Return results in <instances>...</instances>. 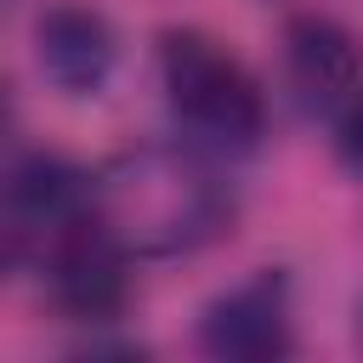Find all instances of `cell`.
Instances as JSON below:
<instances>
[{
  "instance_id": "cell-1",
  "label": "cell",
  "mask_w": 363,
  "mask_h": 363,
  "mask_svg": "<svg viewBox=\"0 0 363 363\" xmlns=\"http://www.w3.org/2000/svg\"><path fill=\"white\" fill-rule=\"evenodd\" d=\"M96 216L130 255H193L233 221L227 182L199 147H136L91 176Z\"/></svg>"
},
{
  "instance_id": "cell-2",
  "label": "cell",
  "mask_w": 363,
  "mask_h": 363,
  "mask_svg": "<svg viewBox=\"0 0 363 363\" xmlns=\"http://www.w3.org/2000/svg\"><path fill=\"white\" fill-rule=\"evenodd\" d=\"M159 85L176 125L210 153H250L267 136V96L255 74L199 28H170L159 40Z\"/></svg>"
},
{
  "instance_id": "cell-3",
  "label": "cell",
  "mask_w": 363,
  "mask_h": 363,
  "mask_svg": "<svg viewBox=\"0 0 363 363\" xmlns=\"http://www.w3.org/2000/svg\"><path fill=\"white\" fill-rule=\"evenodd\" d=\"M125 261L130 250L108 233V221L96 216V204L85 216H74L34 261L28 272H40V284L51 289V301L68 312V318H113L125 306Z\"/></svg>"
},
{
  "instance_id": "cell-4",
  "label": "cell",
  "mask_w": 363,
  "mask_h": 363,
  "mask_svg": "<svg viewBox=\"0 0 363 363\" xmlns=\"http://www.w3.org/2000/svg\"><path fill=\"white\" fill-rule=\"evenodd\" d=\"M199 340L210 357H233V363H267L289 352V284L284 272H255L244 284H233L227 295H216L204 306Z\"/></svg>"
},
{
  "instance_id": "cell-5",
  "label": "cell",
  "mask_w": 363,
  "mask_h": 363,
  "mask_svg": "<svg viewBox=\"0 0 363 363\" xmlns=\"http://www.w3.org/2000/svg\"><path fill=\"white\" fill-rule=\"evenodd\" d=\"M34 57H40V74L62 91V96H96L113 74V28L102 11L91 6H45L40 23H34Z\"/></svg>"
},
{
  "instance_id": "cell-6",
  "label": "cell",
  "mask_w": 363,
  "mask_h": 363,
  "mask_svg": "<svg viewBox=\"0 0 363 363\" xmlns=\"http://www.w3.org/2000/svg\"><path fill=\"white\" fill-rule=\"evenodd\" d=\"M284 45H289L284 51L289 57V85H295L306 113H340L357 96V51L335 23L301 17V23H289Z\"/></svg>"
},
{
  "instance_id": "cell-7",
  "label": "cell",
  "mask_w": 363,
  "mask_h": 363,
  "mask_svg": "<svg viewBox=\"0 0 363 363\" xmlns=\"http://www.w3.org/2000/svg\"><path fill=\"white\" fill-rule=\"evenodd\" d=\"M340 159L363 176V85H357V96L340 108Z\"/></svg>"
}]
</instances>
